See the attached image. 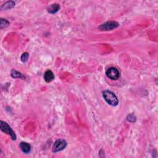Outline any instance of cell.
Segmentation results:
<instances>
[{
    "mask_svg": "<svg viewBox=\"0 0 158 158\" xmlns=\"http://www.w3.org/2000/svg\"><path fill=\"white\" fill-rule=\"evenodd\" d=\"M103 96L106 103L112 106H116L119 103V100L116 95L109 90H105L103 93Z\"/></svg>",
    "mask_w": 158,
    "mask_h": 158,
    "instance_id": "1",
    "label": "cell"
},
{
    "mask_svg": "<svg viewBox=\"0 0 158 158\" xmlns=\"http://www.w3.org/2000/svg\"><path fill=\"white\" fill-rule=\"evenodd\" d=\"M0 128H1V130L4 132L6 133L8 135H9L12 140H16V135L14 132L13 130V129L11 128V127L8 125L7 123L4 122V121L1 120L0 122Z\"/></svg>",
    "mask_w": 158,
    "mask_h": 158,
    "instance_id": "2",
    "label": "cell"
},
{
    "mask_svg": "<svg viewBox=\"0 0 158 158\" xmlns=\"http://www.w3.org/2000/svg\"><path fill=\"white\" fill-rule=\"evenodd\" d=\"M67 147V142L63 139H58L56 140L52 147V152L58 153L63 150Z\"/></svg>",
    "mask_w": 158,
    "mask_h": 158,
    "instance_id": "3",
    "label": "cell"
},
{
    "mask_svg": "<svg viewBox=\"0 0 158 158\" xmlns=\"http://www.w3.org/2000/svg\"><path fill=\"white\" fill-rule=\"evenodd\" d=\"M106 75L109 79L112 80H117L120 77V72L116 67H111L106 71Z\"/></svg>",
    "mask_w": 158,
    "mask_h": 158,
    "instance_id": "4",
    "label": "cell"
},
{
    "mask_svg": "<svg viewBox=\"0 0 158 158\" xmlns=\"http://www.w3.org/2000/svg\"><path fill=\"white\" fill-rule=\"evenodd\" d=\"M119 24L115 21H109L101 25L98 29L101 30H112L117 29L119 27Z\"/></svg>",
    "mask_w": 158,
    "mask_h": 158,
    "instance_id": "5",
    "label": "cell"
},
{
    "mask_svg": "<svg viewBox=\"0 0 158 158\" xmlns=\"http://www.w3.org/2000/svg\"><path fill=\"white\" fill-rule=\"evenodd\" d=\"M44 79L47 83L52 82L54 79V75L51 70H47L44 74Z\"/></svg>",
    "mask_w": 158,
    "mask_h": 158,
    "instance_id": "6",
    "label": "cell"
},
{
    "mask_svg": "<svg viewBox=\"0 0 158 158\" xmlns=\"http://www.w3.org/2000/svg\"><path fill=\"white\" fill-rule=\"evenodd\" d=\"M60 9V6L57 3H54L48 7V12L50 14H55Z\"/></svg>",
    "mask_w": 158,
    "mask_h": 158,
    "instance_id": "7",
    "label": "cell"
},
{
    "mask_svg": "<svg viewBox=\"0 0 158 158\" xmlns=\"http://www.w3.org/2000/svg\"><path fill=\"white\" fill-rule=\"evenodd\" d=\"M20 148L24 153H29L31 151V145L26 142H21L20 143Z\"/></svg>",
    "mask_w": 158,
    "mask_h": 158,
    "instance_id": "8",
    "label": "cell"
},
{
    "mask_svg": "<svg viewBox=\"0 0 158 158\" xmlns=\"http://www.w3.org/2000/svg\"><path fill=\"white\" fill-rule=\"evenodd\" d=\"M15 5V3L14 1H6L4 5H2L1 6V9H12V8H13Z\"/></svg>",
    "mask_w": 158,
    "mask_h": 158,
    "instance_id": "9",
    "label": "cell"
},
{
    "mask_svg": "<svg viewBox=\"0 0 158 158\" xmlns=\"http://www.w3.org/2000/svg\"><path fill=\"white\" fill-rule=\"evenodd\" d=\"M11 76L13 77V78H21V79L24 78V76L23 75V74H22L21 73H20L15 70H13L11 71Z\"/></svg>",
    "mask_w": 158,
    "mask_h": 158,
    "instance_id": "10",
    "label": "cell"
},
{
    "mask_svg": "<svg viewBox=\"0 0 158 158\" xmlns=\"http://www.w3.org/2000/svg\"><path fill=\"white\" fill-rule=\"evenodd\" d=\"M1 22H0V27H1V29H4V28L7 27L9 25V22H8L6 19H4L3 18L1 19Z\"/></svg>",
    "mask_w": 158,
    "mask_h": 158,
    "instance_id": "11",
    "label": "cell"
},
{
    "mask_svg": "<svg viewBox=\"0 0 158 158\" xmlns=\"http://www.w3.org/2000/svg\"><path fill=\"white\" fill-rule=\"evenodd\" d=\"M29 53H28L27 52H24V53L22 54L21 57V61L23 62V63L27 62L28 59H29Z\"/></svg>",
    "mask_w": 158,
    "mask_h": 158,
    "instance_id": "12",
    "label": "cell"
},
{
    "mask_svg": "<svg viewBox=\"0 0 158 158\" xmlns=\"http://www.w3.org/2000/svg\"><path fill=\"white\" fill-rule=\"evenodd\" d=\"M127 120L130 122H134L136 120V117L133 114H130L127 116Z\"/></svg>",
    "mask_w": 158,
    "mask_h": 158,
    "instance_id": "13",
    "label": "cell"
}]
</instances>
